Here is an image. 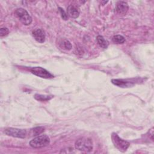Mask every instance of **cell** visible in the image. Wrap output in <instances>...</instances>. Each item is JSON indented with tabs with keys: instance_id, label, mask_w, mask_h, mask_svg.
<instances>
[{
	"instance_id": "obj_1",
	"label": "cell",
	"mask_w": 154,
	"mask_h": 154,
	"mask_svg": "<svg viewBox=\"0 0 154 154\" xmlns=\"http://www.w3.org/2000/svg\"><path fill=\"white\" fill-rule=\"evenodd\" d=\"M75 146L76 149L80 151L90 152L93 150V142L90 138H81L75 141Z\"/></svg>"
},
{
	"instance_id": "obj_2",
	"label": "cell",
	"mask_w": 154,
	"mask_h": 154,
	"mask_svg": "<svg viewBox=\"0 0 154 154\" xmlns=\"http://www.w3.org/2000/svg\"><path fill=\"white\" fill-rule=\"evenodd\" d=\"M50 143V138L46 135H38L29 141V145L33 148H42L48 146Z\"/></svg>"
},
{
	"instance_id": "obj_3",
	"label": "cell",
	"mask_w": 154,
	"mask_h": 154,
	"mask_svg": "<svg viewBox=\"0 0 154 154\" xmlns=\"http://www.w3.org/2000/svg\"><path fill=\"white\" fill-rule=\"evenodd\" d=\"M112 141L114 144V146L120 151L125 152L127 149L129 147L130 144L127 141H125L120 138L119 135L116 133H112L111 135Z\"/></svg>"
},
{
	"instance_id": "obj_4",
	"label": "cell",
	"mask_w": 154,
	"mask_h": 154,
	"mask_svg": "<svg viewBox=\"0 0 154 154\" xmlns=\"http://www.w3.org/2000/svg\"><path fill=\"white\" fill-rule=\"evenodd\" d=\"M14 13L23 25H29L31 23L32 18L26 10L22 8H19L15 10Z\"/></svg>"
},
{
	"instance_id": "obj_5",
	"label": "cell",
	"mask_w": 154,
	"mask_h": 154,
	"mask_svg": "<svg viewBox=\"0 0 154 154\" xmlns=\"http://www.w3.org/2000/svg\"><path fill=\"white\" fill-rule=\"evenodd\" d=\"M4 133L8 136L20 138H24L26 135V130L13 128H8L5 129Z\"/></svg>"
},
{
	"instance_id": "obj_6",
	"label": "cell",
	"mask_w": 154,
	"mask_h": 154,
	"mask_svg": "<svg viewBox=\"0 0 154 154\" xmlns=\"http://www.w3.org/2000/svg\"><path fill=\"white\" fill-rule=\"evenodd\" d=\"M30 71L32 74L36 76H38L40 78H46V79L54 78V76L50 72H49L48 70H46V69L41 67H32L31 68Z\"/></svg>"
},
{
	"instance_id": "obj_7",
	"label": "cell",
	"mask_w": 154,
	"mask_h": 154,
	"mask_svg": "<svg viewBox=\"0 0 154 154\" xmlns=\"http://www.w3.org/2000/svg\"><path fill=\"white\" fill-rule=\"evenodd\" d=\"M32 34L34 38H35V40L37 42L42 43L45 42L46 37H45V32L43 29L40 28H37L32 32Z\"/></svg>"
},
{
	"instance_id": "obj_8",
	"label": "cell",
	"mask_w": 154,
	"mask_h": 154,
	"mask_svg": "<svg viewBox=\"0 0 154 154\" xmlns=\"http://www.w3.org/2000/svg\"><path fill=\"white\" fill-rule=\"evenodd\" d=\"M128 9H129V6L126 2L120 1L117 2L116 11L119 14L121 15H125L128 12Z\"/></svg>"
},
{
	"instance_id": "obj_9",
	"label": "cell",
	"mask_w": 154,
	"mask_h": 154,
	"mask_svg": "<svg viewBox=\"0 0 154 154\" xmlns=\"http://www.w3.org/2000/svg\"><path fill=\"white\" fill-rule=\"evenodd\" d=\"M67 11L68 15L72 18L76 19V18L78 17V16L79 15V10L77 8V7H76L73 5H69L67 7Z\"/></svg>"
},
{
	"instance_id": "obj_10",
	"label": "cell",
	"mask_w": 154,
	"mask_h": 154,
	"mask_svg": "<svg viewBox=\"0 0 154 154\" xmlns=\"http://www.w3.org/2000/svg\"><path fill=\"white\" fill-rule=\"evenodd\" d=\"M112 82L114 84L121 87H127L133 85L132 82L127 81L126 80L124 79H112Z\"/></svg>"
},
{
	"instance_id": "obj_11",
	"label": "cell",
	"mask_w": 154,
	"mask_h": 154,
	"mask_svg": "<svg viewBox=\"0 0 154 154\" xmlns=\"http://www.w3.org/2000/svg\"><path fill=\"white\" fill-rule=\"evenodd\" d=\"M96 40H97V42L99 44V45L103 48V49H106L107 48V47L108 46V45H109V43L108 42L105 40L103 36L102 35H98L96 38Z\"/></svg>"
},
{
	"instance_id": "obj_12",
	"label": "cell",
	"mask_w": 154,
	"mask_h": 154,
	"mask_svg": "<svg viewBox=\"0 0 154 154\" xmlns=\"http://www.w3.org/2000/svg\"><path fill=\"white\" fill-rule=\"evenodd\" d=\"M112 41L116 44H122L125 42V38L121 35H116L112 37Z\"/></svg>"
},
{
	"instance_id": "obj_13",
	"label": "cell",
	"mask_w": 154,
	"mask_h": 154,
	"mask_svg": "<svg viewBox=\"0 0 154 154\" xmlns=\"http://www.w3.org/2000/svg\"><path fill=\"white\" fill-rule=\"evenodd\" d=\"M60 46L62 48L67 51H69L72 48V45L71 43L66 39H64V40H63V42L60 44Z\"/></svg>"
},
{
	"instance_id": "obj_14",
	"label": "cell",
	"mask_w": 154,
	"mask_h": 154,
	"mask_svg": "<svg viewBox=\"0 0 154 154\" xmlns=\"http://www.w3.org/2000/svg\"><path fill=\"white\" fill-rule=\"evenodd\" d=\"M44 130H45V128L43 127H42V126L35 127L31 129V135L33 136L38 135L39 134H42L44 131Z\"/></svg>"
},
{
	"instance_id": "obj_15",
	"label": "cell",
	"mask_w": 154,
	"mask_h": 154,
	"mask_svg": "<svg viewBox=\"0 0 154 154\" xmlns=\"http://www.w3.org/2000/svg\"><path fill=\"white\" fill-rule=\"evenodd\" d=\"M52 97V96H43V95H40L36 94L34 96V98L37 100H41V101H44V100H48L51 99Z\"/></svg>"
},
{
	"instance_id": "obj_16",
	"label": "cell",
	"mask_w": 154,
	"mask_h": 154,
	"mask_svg": "<svg viewBox=\"0 0 154 154\" xmlns=\"http://www.w3.org/2000/svg\"><path fill=\"white\" fill-rule=\"evenodd\" d=\"M9 33V30L7 28H1L0 29V36L1 37H4L6 36Z\"/></svg>"
},
{
	"instance_id": "obj_17",
	"label": "cell",
	"mask_w": 154,
	"mask_h": 154,
	"mask_svg": "<svg viewBox=\"0 0 154 154\" xmlns=\"http://www.w3.org/2000/svg\"><path fill=\"white\" fill-rule=\"evenodd\" d=\"M58 10L61 14V16L62 17L63 19H64V20H67V18H68V16H67V14H66V13L64 11V10L61 8V7H58Z\"/></svg>"
}]
</instances>
